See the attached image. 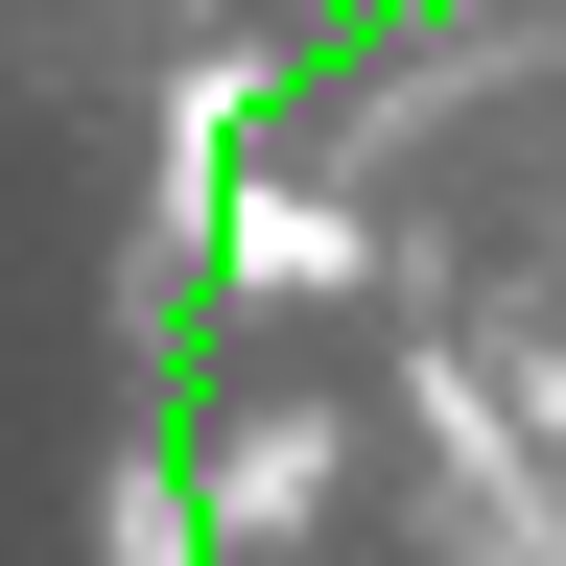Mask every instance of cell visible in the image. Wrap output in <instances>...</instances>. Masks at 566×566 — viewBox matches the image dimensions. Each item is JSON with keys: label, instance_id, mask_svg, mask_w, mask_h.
I'll use <instances>...</instances> for the list:
<instances>
[{"label": "cell", "instance_id": "1", "mask_svg": "<svg viewBox=\"0 0 566 566\" xmlns=\"http://www.w3.org/2000/svg\"><path fill=\"white\" fill-rule=\"evenodd\" d=\"M212 520H237V543H283V520H307V495H331V401H260V424H212Z\"/></svg>", "mask_w": 566, "mask_h": 566}, {"label": "cell", "instance_id": "2", "mask_svg": "<svg viewBox=\"0 0 566 566\" xmlns=\"http://www.w3.org/2000/svg\"><path fill=\"white\" fill-rule=\"evenodd\" d=\"M354 260H378V237H354L331 189H237V283H260V307H283V283H354Z\"/></svg>", "mask_w": 566, "mask_h": 566}]
</instances>
